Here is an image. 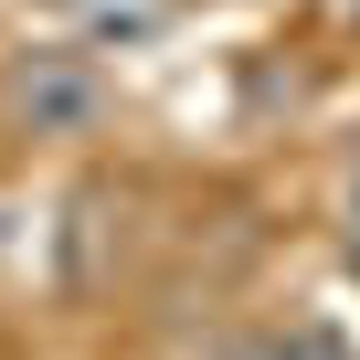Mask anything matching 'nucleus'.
<instances>
[{
  "instance_id": "obj_2",
  "label": "nucleus",
  "mask_w": 360,
  "mask_h": 360,
  "mask_svg": "<svg viewBox=\"0 0 360 360\" xmlns=\"http://www.w3.org/2000/svg\"><path fill=\"white\" fill-rule=\"evenodd\" d=\"M169 22V0H85V43L106 53V43H148Z\"/></svg>"
},
{
  "instance_id": "obj_4",
  "label": "nucleus",
  "mask_w": 360,
  "mask_h": 360,
  "mask_svg": "<svg viewBox=\"0 0 360 360\" xmlns=\"http://www.w3.org/2000/svg\"><path fill=\"white\" fill-rule=\"evenodd\" d=\"M339 212H349V233H360V138H349V159H339Z\"/></svg>"
},
{
  "instance_id": "obj_3",
  "label": "nucleus",
  "mask_w": 360,
  "mask_h": 360,
  "mask_svg": "<svg viewBox=\"0 0 360 360\" xmlns=\"http://www.w3.org/2000/svg\"><path fill=\"white\" fill-rule=\"evenodd\" d=\"M265 360H360L339 328H286V339H265Z\"/></svg>"
},
{
  "instance_id": "obj_1",
  "label": "nucleus",
  "mask_w": 360,
  "mask_h": 360,
  "mask_svg": "<svg viewBox=\"0 0 360 360\" xmlns=\"http://www.w3.org/2000/svg\"><path fill=\"white\" fill-rule=\"evenodd\" d=\"M106 127H117V75L96 64L85 32L0 53V138L11 148H96Z\"/></svg>"
}]
</instances>
